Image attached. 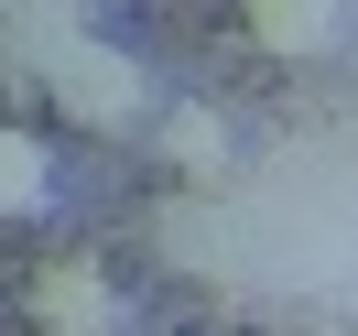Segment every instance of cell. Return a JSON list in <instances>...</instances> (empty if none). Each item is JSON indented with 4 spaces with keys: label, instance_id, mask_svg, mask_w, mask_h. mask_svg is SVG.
Listing matches in <instances>:
<instances>
[{
    "label": "cell",
    "instance_id": "1",
    "mask_svg": "<svg viewBox=\"0 0 358 336\" xmlns=\"http://www.w3.org/2000/svg\"><path fill=\"white\" fill-rule=\"evenodd\" d=\"M55 98H66V119H87V131H109V119L141 109V66L109 44H76L66 66H55Z\"/></svg>",
    "mask_w": 358,
    "mask_h": 336
},
{
    "label": "cell",
    "instance_id": "2",
    "mask_svg": "<svg viewBox=\"0 0 358 336\" xmlns=\"http://www.w3.org/2000/svg\"><path fill=\"white\" fill-rule=\"evenodd\" d=\"M33 314H44L55 336H109V326H120V293H109V271H87V261H55L44 282H33Z\"/></svg>",
    "mask_w": 358,
    "mask_h": 336
},
{
    "label": "cell",
    "instance_id": "3",
    "mask_svg": "<svg viewBox=\"0 0 358 336\" xmlns=\"http://www.w3.org/2000/svg\"><path fill=\"white\" fill-rule=\"evenodd\" d=\"M336 22H348V0H250V33L271 54H326Z\"/></svg>",
    "mask_w": 358,
    "mask_h": 336
},
{
    "label": "cell",
    "instance_id": "4",
    "mask_svg": "<svg viewBox=\"0 0 358 336\" xmlns=\"http://www.w3.org/2000/svg\"><path fill=\"white\" fill-rule=\"evenodd\" d=\"M44 184H55V152H44L33 131H0V217L44 206Z\"/></svg>",
    "mask_w": 358,
    "mask_h": 336
},
{
    "label": "cell",
    "instance_id": "5",
    "mask_svg": "<svg viewBox=\"0 0 358 336\" xmlns=\"http://www.w3.org/2000/svg\"><path fill=\"white\" fill-rule=\"evenodd\" d=\"M163 152H174V163H196V174H206V163H217V119H206V109H185L174 131H163Z\"/></svg>",
    "mask_w": 358,
    "mask_h": 336
}]
</instances>
